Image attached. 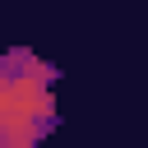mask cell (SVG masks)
<instances>
[{"mask_svg": "<svg viewBox=\"0 0 148 148\" xmlns=\"http://www.w3.org/2000/svg\"><path fill=\"white\" fill-rule=\"evenodd\" d=\"M51 125H56L51 65H42L28 51H14L0 65V134L5 143L23 148V143H37Z\"/></svg>", "mask_w": 148, "mask_h": 148, "instance_id": "cell-1", "label": "cell"}]
</instances>
